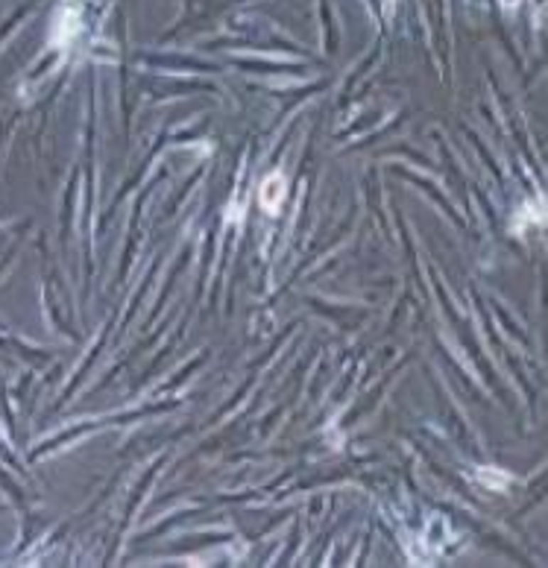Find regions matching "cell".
Masks as SVG:
<instances>
[{
    "label": "cell",
    "instance_id": "1",
    "mask_svg": "<svg viewBox=\"0 0 548 568\" xmlns=\"http://www.w3.org/2000/svg\"><path fill=\"white\" fill-rule=\"evenodd\" d=\"M284 193H288V188H284V176H281V173H270V176L261 182V191H258L261 208H264L267 214H276L279 205L284 203Z\"/></svg>",
    "mask_w": 548,
    "mask_h": 568
},
{
    "label": "cell",
    "instance_id": "2",
    "mask_svg": "<svg viewBox=\"0 0 548 568\" xmlns=\"http://www.w3.org/2000/svg\"><path fill=\"white\" fill-rule=\"evenodd\" d=\"M478 481H481L484 486L495 489V492H502V489H507L510 475H502V472H490V468H481V472H478Z\"/></svg>",
    "mask_w": 548,
    "mask_h": 568
},
{
    "label": "cell",
    "instance_id": "3",
    "mask_svg": "<svg viewBox=\"0 0 548 568\" xmlns=\"http://www.w3.org/2000/svg\"><path fill=\"white\" fill-rule=\"evenodd\" d=\"M393 4H396V0H381V6H385V15L393 12Z\"/></svg>",
    "mask_w": 548,
    "mask_h": 568
},
{
    "label": "cell",
    "instance_id": "4",
    "mask_svg": "<svg viewBox=\"0 0 548 568\" xmlns=\"http://www.w3.org/2000/svg\"><path fill=\"white\" fill-rule=\"evenodd\" d=\"M502 4H505V6L510 9V6H516V4H519V0H502Z\"/></svg>",
    "mask_w": 548,
    "mask_h": 568
}]
</instances>
